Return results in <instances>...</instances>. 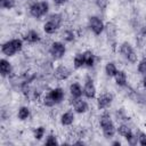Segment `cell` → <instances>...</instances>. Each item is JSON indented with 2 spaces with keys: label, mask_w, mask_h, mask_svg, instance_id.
Wrapping results in <instances>:
<instances>
[{
  "label": "cell",
  "mask_w": 146,
  "mask_h": 146,
  "mask_svg": "<svg viewBox=\"0 0 146 146\" xmlns=\"http://www.w3.org/2000/svg\"><path fill=\"white\" fill-rule=\"evenodd\" d=\"M120 52H121V55L128 60V62H130V63H137V54H136V51H135V49H133V47L129 43V42H122L121 43V46H120Z\"/></svg>",
  "instance_id": "5"
},
{
  "label": "cell",
  "mask_w": 146,
  "mask_h": 146,
  "mask_svg": "<svg viewBox=\"0 0 146 146\" xmlns=\"http://www.w3.org/2000/svg\"><path fill=\"white\" fill-rule=\"evenodd\" d=\"M73 108H74V112L79 113V114H83L86 112H88L89 110V105L86 100H83L82 98H73Z\"/></svg>",
  "instance_id": "11"
},
{
  "label": "cell",
  "mask_w": 146,
  "mask_h": 146,
  "mask_svg": "<svg viewBox=\"0 0 146 146\" xmlns=\"http://www.w3.org/2000/svg\"><path fill=\"white\" fill-rule=\"evenodd\" d=\"M17 116L19 120L24 121V120H27L29 116H30V108L27 106H21L18 108V113H17Z\"/></svg>",
  "instance_id": "22"
},
{
  "label": "cell",
  "mask_w": 146,
  "mask_h": 146,
  "mask_svg": "<svg viewBox=\"0 0 146 146\" xmlns=\"http://www.w3.org/2000/svg\"><path fill=\"white\" fill-rule=\"evenodd\" d=\"M52 1H54V3H55L56 6H63L64 3L67 2V0H52Z\"/></svg>",
  "instance_id": "33"
},
{
  "label": "cell",
  "mask_w": 146,
  "mask_h": 146,
  "mask_svg": "<svg viewBox=\"0 0 146 146\" xmlns=\"http://www.w3.org/2000/svg\"><path fill=\"white\" fill-rule=\"evenodd\" d=\"M116 117H117V120H122V121H128V120H129V117L125 115L123 108H121V110H119V111L116 112Z\"/></svg>",
  "instance_id": "32"
},
{
  "label": "cell",
  "mask_w": 146,
  "mask_h": 146,
  "mask_svg": "<svg viewBox=\"0 0 146 146\" xmlns=\"http://www.w3.org/2000/svg\"><path fill=\"white\" fill-rule=\"evenodd\" d=\"M138 72L143 75H146V58L141 59L139 63H138Z\"/></svg>",
  "instance_id": "28"
},
{
  "label": "cell",
  "mask_w": 146,
  "mask_h": 146,
  "mask_svg": "<svg viewBox=\"0 0 146 146\" xmlns=\"http://www.w3.org/2000/svg\"><path fill=\"white\" fill-rule=\"evenodd\" d=\"M83 55H84V59H86V66L92 67L96 63V55L91 50H86L83 52Z\"/></svg>",
  "instance_id": "19"
},
{
  "label": "cell",
  "mask_w": 146,
  "mask_h": 146,
  "mask_svg": "<svg viewBox=\"0 0 146 146\" xmlns=\"http://www.w3.org/2000/svg\"><path fill=\"white\" fill-rule=\"evenodd\" d=\"M0 72H1L2 78L9 76L13 73V66H11V64L7 59H5V58H1L0 59Z\"/></svg>",
  "instance_id": "14"
},
{
  "label": "cell",
  "mask_w": 146,
  "mask_h": 146,
  "mask_svg": "<svg viewBox=\"0 0 146 146\" xmlns=\"http://www.w3.org/2000/svg\"><path fill=\"white\" fill-rule=\"evenodd\" d=\"M73 65L75 68H81L83 66H86V59H84V55L83 52H79L74 56L73 58Z\"/></svg>",
  "instance_id": "20"
},
{
  "label": "cell",
  "mask_w": 146,
  "mask_h": 146,
  "mask_svg": "<svg viewBox=\"0 0 146 146\" xmlns=\"http://www.w3.org/2000/svg\"><path fill=\"white\" fill-rule=\"evenodd\" d=\"M49 11V3L47 1H38L33 2L30 6V14L34 18H41Z\"/></svg>",
  "instance_id": "4"
},
{
  "label": "cell",
  "mask_w": 146,
  "mask_h": 146,
  "mask_svg": "<svg viewBox=\"0 0 146 146\" xmlns=\"http://www.w3.org/2000/svg\"><path fill=\"white\" fill-rule=\"evenodd\" d=\"M70 92L72 98H81L83 95V88L80 86V83L74 82L70 86Z\"/></svg>",
  "instance_id": "17"
},
{
  "label": "cell",
  "mask_w": 146,
  "mask_h": 146,
  "mask_svg": "<svg viewBox=\"0 0 146 146\" xmlns=\"http://www.w3.org/2000/svg\"><path fill=\"white\" fill-rule=\"evenodd\" d=\"M74 122V113L73 111H66L60 116V123L63 125H71Z\"/></svg>",
  "instance_id": "18"
},
{
  "label": "cell",
  "mask_w": 146,
  "mask_h": 146,
  "mask_svg": "<svg viewBox=\"0 0 146 146\" xmlns=\"http://www.w3.org/2000/svg\"><path fill=\"white\" fill-rule=\"evenodd\" d=\"M23 48V41L21 39H11L1 44V52L7 57L15 56Z\"/></svg>",
  "instance_id": "2"
},
{
  "label": "cell",
  "mask_w": 146,
  "mask_h": 146,
  "mask_svg": "<svg viewBox=\"0 0 146 146\" xmlns=\"http://www.w3.org/2000/svg\"><path fill=\"white\" fill-rule=\"evenodd\" d=\"M24 40L29 43H36L41 40V36L39 34V32H36L35 30H30L27 31V33L24 35Z\"/></svg>",
  "instance_id": "15"
},
{
  "label": "cell",
  "mask_w": 146,
  "mask_h": 146,
  "mask_svg": "<svg viewBox=\"0 0 146 146\" xmlns=\"http://www.w3.org/2000/svg\"><path fill=\"white\" fill-rule=\"evenodd\" d=\"M52 74H54V78L56 80L64 81V80H67L71 76V70L67 66H65V65H58L54 70Z\"/></svg>",
  "instance_id": "8"
},
{
  "label": "cell",
  "mask_w": 146,
  "mask_h": 146,
  "mask_svg": "<svg viewBox=\"0 0 146 146\" xmlns=\"http://www.w3.org/2000/svg\"><path fill=\"white\" fill-rule=\"evenodd\" d=\"M114 79H115V82L119 87H127L128 86V78H127V74L124 71H117L116 74L114 75Z\"/></svg>",
  "instance_id": "16"
},
{
  "label": "cell",
  "mask_w": 146,
  "mask_h": 146,
  "mask_svg": "<svg viewBox=\"0 0 146 146\" xmlns=\"http://www.w3.org/2000/svg\"><path fill=\"white\" fill-rule=\"evenodd\" d=\"M16 6V0H0V7L3 9H13Z\"/></svg>",
  "instance_id": "26"
},
{
  "label": "cell",
  "mask_w": 146,
  "mask_h": 146,
  "mask_svg": "<svg viewBox=\"0 0 146 146\" xmlns=\"http://www.w3.org/2000/svg\"><path fill=\"white\" fill-rule=\"evenodd\" d=\"M99 125H100V128L103 130V135H104V137L106 139L113 138L114 135L116 133V128H115V125H114L110 114L106 113V112L100 115V117H99Z\"/></svg>",
  "instance_id": "1"
},
{
  "label": "cell",
  "mask_w": 146,
  "mask_h": 146,
  "mask_svg": "<svg viewBox=\"0 0 146 146\" xmlns=\"http://www.w3.org/2000/svg\"><path fill=\"white\" fill-rule=\"evenodd\" d=\"M141 84H143V87L146 89V75L143 76V79H141Z\"/></svg>",
  "instance_id": "35"
},
{
  "label": "cell",
  "mask_w": 146,
  "mask_h": 146,
  "mask_svg": "<svg viewBox=\"0 0 146 146\" xmlns=\"http://www.w3.org/2000/svg\"><path fill=\"white\" fill-rule=\"evenodd\" d=\"M63 23V15L62 14H52L49 16L48 21L43 24V31L47 34H54Z\"/></svg>",
  "instance_id": "3"
},
{
  "label": "cell",
  "mask_w": 146,
  "mask_h": 146,
  "mask_svg": "<svg viewBox=\"0 0 146 146\" xmlns=\"http://www.w3.org/2000/svg\"><path fill=\"white\" fill-rule=\"evenodd\" d=\"M75 144H76V145H83L84 143H83V141H76Z\"/></svg>",
  "instance_id": "37"
},
{
  "label": "cell",
  "mask_w": 146,
  "mask_h": 146,
  "mask_svg": "<svg viewBox=\"0 0 146 146\" xmlns=\"http://www.w3.org/2000/svg\"><path fill=\"white\" fill-rule=\"evenodd\" d=\"M112 100H113V95L112 94L105 92V94L100 95L97 98V107H98V110H105V108H107L112 104Z\"/></svg>",
  "instance_id": "10"
},
{
  "label": "cell",
  "mask_w": 146,
  "mask_h": 146,
  "mask_svg": "<svg viewBox=\"0 0 146 146\" xmlns=\"http://www.w3.org/2000/svg\"><path fill=\"white\" fill-rule=\"evenodd\" d=\"M119 70H117V67H116V65L113 63V62H108L107 64H106V66H105V73H106V75L107 76H110V78H114V75L116 74V72H117Z\"/></svg>",
  "instance_id": "21"
},
{
  "label": "cell",
  "mask_w": 146,
  "mask_h": 146,
  "mask_svg": "<svg viewBox=\"0 0 146 146\" xmlns=\"http://www.w3.org/2000/svg\"><path fill=\"white\" fill-rule=\"evenodd\" d=\"M124 138H125V140L128 141V144L131 145V146H135V145L138 144V137H137V133L135 135L132 131L129 132L127 136H124Z\"/></svg>",
  "instance_id": "24"
},
{
  "label": "cell",
  "mask_w": 146,
  "mask_h": 146,
  "mask_svg": "<svg viewBox=\"0 0 146 146\" xmlns=\"http://www.w3.org/2000/svg\"><path fill=\"white\" fill-rule=\"evenodd\" d=\"M88 27L95 35H100L105 30V24L98 16H90L88 19Z\"/></svg>",
  "instance_id": "6"
},
{
  "label": "cell",
  "mask_w": 146,
  "mask_h": 146,
  "mask_svg": "<svg viewBox=\"0 0 146 146\" xmlns=\"http://www.w3.org/2000/svg\"><path fill=\"white\" fill-rule=\"evenodd\" d=\"M137 137H138V144L141 146H146V133L143 131H138Z\"/></svg>",
  "instance_id": "29"
},
{
  "label": "cell",
  "mask_w": 146,
  "mask_h": 146,
  "mask_svg": "<svg viewBox=\"0 0 146 146\" xmlns=\"http://www.w3.org/2000/svg\"><path fill=\"white\" fill-rule=\"evenodd\" d=\"M62 36H63V39H64L66 42H72V41H74V39H75V34H74V32H73L72 30H65V31L62 33Z\"/></svg>",
  "instance_id": "25"
},
{
  "label": "cell",
  "mask_w": 146,
  "mask_h": 146,
  "mask_svg": "<svg viewBox=\"0 0 146 146\" xmlns=\"http://www.w3.org/2000/svg\"><path fill=\"white\" fill-rule=\"evenodd\" d=\"M65 52H66V47L63 42H59V41L52 42L50 48H49V54L51 55V57L55 60H58V59L63 58Z\"/></svg>",
  "instance_id": "7"
},
{
  "label": "cell",
  "mask_w": 146,
  "mask_h": 146,
  "mask_svg": "<svg viewBox=\"0 0 146 146\" xmlns=\"http://www.w3.org/2000/svg\"><path fill=\"white\" fill-rule=\"evenodd\" d=\"M95 2H96L97 7H98L100 10H105V9L107 8V6H108L110 0H95Z\"/></svg>",
  "instance_id": "31"
},
{
  "label": "cell",
  "mask_w": 146,
  "mask_h": 146,
  "mask_svg": "<svg viewBox=\"0 0 146 146\" xmlns=\"http://www.w3.org/2000/svg\"><path fill=\"white\" fill-rule=\"evenodd\" d=\"M57 144H58L57 138L54 135H49L47 137V139L44 140V145H48V146H50V145H57Z\"/></svg>",
  "instance_id": "30"
},
{
  "label": "cell",
  "mask_w": 146,
  "mask_h": 146,
  "mask_svg": "<svg viewBox=\"0 0 146 146\" xmlns=\"http://www.w3.org/2000/svg\"><path fill=\"white\" fill-rule=\"evenodd\" d=\"M140 34H141V35H144V36L146 35V24H145V25H143V26L140 27Z\"/></svg>",
  "instance_id": "34"
},
{
  "label": "cell",
  "mask_w": 146,
  "mask_h": 146,
  "mask_svg": "<svg viewBox=\"0 0 146 146\" xmlns=\"http://www.w3.org/2000/svg\"><path fill=\"white\" fill-rule=\"evenodd\" d=\"M105 31H106V34H107L108 40L113 43V47H114L115 40H116V33H117L116 26H115L113 23H107V24L105 25Z\"/></svg>",
  "instance_id": "13"
},
{
  "label": "cell",
  "mask_w": 146,
  "mask_h": 146,
  "mask_svg": "<svg viewBox=\"0 0 146 146\" xmlns=\"http://www.w3.org/2000/svg\"><path fill=\"white\" fill-rule=\"evenodd\" d=\"M116 132H117L120 136L124 137V136H127L129 132H131V129H130V127H129V125H127V124L122 123V124H120V125L117 127Z\"/></svg>",
  "instance_id": "23"
},
{
  "label": "cell",
  "mask_w": 146,
  "mask_h": 146,
  "mask_svg": "<svg viewBox=\"0 0 146 146\" xmlns=\"http://www.w3.org/2000/svg\"><path fill=\"white\" fill-rule=\"evenodd\" d=\"M44 132H46V130H44V128H43V127H38V128H35V129H34V131H33L34 138H35L36 140L42 139V137L44 136Z\"/></svg>",
  "instance_id": "27"
},
{
  "label": "cell",
  "mask_w": 146,
  "mask_h": 146,
  "mask_svg": "<svg viewBox=\"0 0 146 146\" xmlns=\"http://www.w3.org/2000/svg\"><path fill=\"white\" fill-rule=\"evenodd\" d=\"M112 145H113V146H120V145H121V143H120L119 140H115V141H113V143H112Z\"/></svg>",
  "instance_id": "36"
},
{
  "label": "cell",
  "mask_w": 146,
  "mask_h": 146,
  "mask_svg": "<svg viewBox=\"0 0 146 146\" xmlns=\"http://www.w3.org/2000/svg\"><path fill=\"white\" fill-rule=\"evenodd\" d=\"M48 95H49V97L52 99V102L55 103V105L62 103V102L64 100V97H65L64 90H63L62 88H59V87L51 89V90L48 92Z\"/></svg>",
  "instance_id": "12"
},
{
  "label": "cell",
  "mask_w": 146,
  "mask_h": 146,
  "mask_svg": "<svg viewBox=\"0 0 146 146\" xmlns=\"http://www.w3.org/2000/svg\"><path fill=\"white\" fill-rule=\"evenodd\" d=\"M83 95L88 98V99H94L96 97V87L95 83L92 81L91 78H87L84 81V86H83Z\"/></svg>",
  "instance_id": "9"
}]
</instances>
